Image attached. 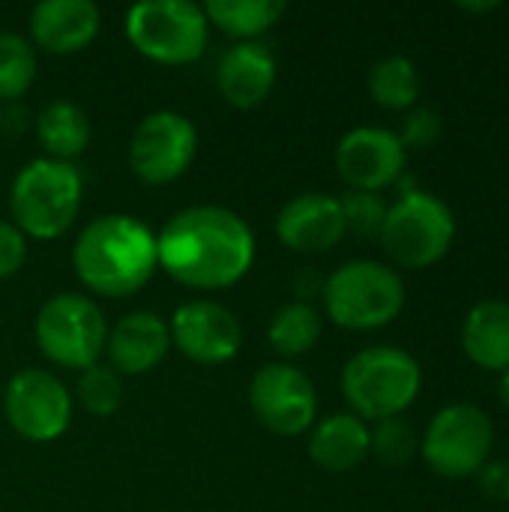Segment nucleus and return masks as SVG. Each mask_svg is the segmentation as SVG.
Returning <instances> with one entry per match:
<instances>
[{
    "label": "nucleus",
    "mask_w": 509,
    "mask_h": 512,
    "mask_svg": "<svg viewBox=\"0 0 509 512\" xmlns=\"http://www.w3.org/2000/svg\"><path fill=\"white\" fill-rule=\"evenodd\" d=\"M342 216H345V231L357 234L363 240H375L384 228L387 219V204L378 192H360V189H348L342 198Z\"/></svg>",
    "instance_id": "28"
},
{
    "label": "nucleus",
    "mask_w": 509,
    "mask_h": 512,
    "mask_svg": "<svg viewBox=\"0 0 509 512\" xmlns=\"http://www.w3.org/2000/svg\"><path fill=\"white\" fill-rule=\"evenodd\" d=\"M204 6L189 0H141L126 12V36L138 54L165 66H186L207 48Z\"/></svg>",
    "instance_id": "7"
},
{
    "label": "nucleus",
    "mask_w": 509,
    "mask_h": 512,
    "mask_svg": "<svg viewBox=\"0 0 509 512\" xmlns=\"http://www.w3.org/2000/svg\"><path fill=\"white\" fill-rule=\"evenodd\" d=\"M408 162L399 135L381 126H357L336 144V171L348 189L381 192L393 186Z\"/></svg>",
    "instance_id": "13"
},
{
    "label": "nucleus",
    "mask_w": 509,
    "mask_h": 512,
    "mask_svg": "<svg viewBox=\"0 0 509 512\" xmlns=\"http://www.w3.org/2000/svg\"><path fill=\"white\" fill-rule=\"evenodd\" d=\"M498 402L509 411V369L501 372V378H498Z\"/></svg>",
    "instance_id": "33"
},
{
    "label": "nucleus",
    "mask_w": 509,
    "mask_h": 512,
    "mask_svg": "<svg viewBox=\"0 0 509 512\" xmlns=\"http://www.w3.org/2000/svg\"><path fill=\"white\" fill-rule=\"evenodd\" d=\"M171 342L180 348L183 357L201 366H219L237 357L243 345V327L237 315L213 300H192L183 303L171 324Z\"/></svg>",
    "instance_id": "14"
},
{
    "label": "nucleus",
    "mask_w": 509,
    "mask_h": 512,
    "mask_svg": "<svg viewBox=\"0 0 509 512\" xmlns=\"http://www.w3.org/2000/svg\"><path fill=\"white\" fill-rule=\"evenodd\" d=\"M36 135H39V144L45 147L48 159L69 162V159H75V156H81L87 150V144H90V120L75 102L54 99L39 111Z\"/></svg>",
    "instance_id": "21"
},
{
    "label": "nucleus",
    "mask_w": 509,
    "mask_h": 512,
    "mask_svg": "<svg viewBox=\"0 0 509 512\" xmlns=\"http://www.w3.org/2000/svg\"><path fill=\"white\" fill-rule=\"evenodd\" d=\"M309 456L330 474L354 471L369 459V426L357 414H333L309 432Z\"/></svg>",
    "instance_id": "20"
},
{
    "label": "nucleus",
    "mask_w": 509,
    "mask_h": 512,
    "mask_svg": "<svg viewBox=\"0 0 509 512\" xmlns=\"http://www.w3.org/2000/svg\"><path fill=\"white\" fill-rule=\"evenodd\" d=\"M459 342L465 357L483 372L509 369V303L507 300H480L462 318Z\"/></svg>",
    "instance_id": "19"
},
{
    "label": "nucleus",
    "mask_w": 509,
    "mask_h": 512,
    "mask_svg": "<svg viewBox=\"0 0 509 512\" xmlns=\"http://www.w3.org/2000/svg\"><path fill=\"white\" fill-rule=\"evenodd\" d=\"M369 453H375L378 462L393 468L408 465L417 453L414 426L405 417H390L375 423V429H369Z\"/></svg>",
    "instance_id": "27"
},
{
    "label": "nucleus",
    "mask_w": 509,
    "mask_h": 512,
    "mask_svg": "<svg viewBox=\"0 0 509 512\" xmlns=\"http://www.w3.org/2000/svg\"><path fill=\"white\" fill-rule=\"evenodd\" d=\"M276 234L282 246L300 255H324L348 234L342 204L327 192H303L291 198L276 216Z\"/></svg>",
    "instance_id": "15"
},
{
    "label": "nucleus",
    "mask_w": 509,
    "mask_h": 512,
    "mask_svg": "<svg viewBox=\"0 0 509 512\" xmlns=\"http://www.w3.org/2000/svg\"><path fill=\"white\" fill-rule=\"evenodd\" d=\"M36 78V48L21 33H0V99H18Z\"/></svg>",
    "instance_id": "25"
},
{
    "label": "nucleus",
    "mask_w": 509,
    "mask_h": 512,
    "mask_svg": "<svg viewBox=\"0 0 509 512\" xmlns=\"http://www.w3.org/2000/svg\"><path fill=\"white\" fill-rule=\"evenodd\" d=\"M72 267L93 294L132 297L159 270L156 234L126 213L99 216L78 234Z\"/></svg>",
    "instance_id": "2"
},
{
    "label": "nucleus",
    "mask_w": 509,
    "mask_h": 512,
    "mask_svg": "<svg viewBox=\"0 0 509 512\" xmlns=\"http://www.w3.org/2000/svg\"><path fill=\"white\" fill-rule=\"evenodd\" d=\"M369 96L384 111H411L420 99V69L405 54L378 60L366 78Z\"/></svg>",
    "instance_id": "23"
},
{
    "label": "nucleus",
    "mask_w": 509,
    "mask_h": 512,
    "mask_svg": "<svg viewBox=\"0 0 509 512\" xmlns=\"http://www.w3.org/2000/svg\"><path fill=\"white\" fill-rule=\"evenodd\" d=\"M249 405L267 432L294 438L315 426L318 393L303 369L291 363H267L252 375Z\"/></svg>",
    "instance_id": "11"
},
{
    "label": "nucleus",
    "mask_w": 509,
    "mask_h": 512,
    "mask_svg": "<svg viewBox=\"0 0 509 512\" xmlns=\"http://www.w3.org/2000/svg\"><path fill=\"white\" fill-rule=\"evenodd\" d=\"M477 483L480 492L489 501H509V459H489L480 471H477Z\"/></svg>",
    "instance_id": "31"
},
{
    "label": "nucleus",
    "mask_w": 509,
    "mask_h": 512,
    "mask_svg": "<svg viewBox=\"0 0 509 512\" xmlns=\"http://www.w3.org/2000/svg\"><path fill=\"white\" fill-rule=\"evenodd\" d=\"M459 9L462 12H492V9H498V3H462Z\"/></svg>",
    "instance_id": "34"
},
{
    "label": "nucleus",
    "mask_w": 509,
    "mask_h": 512,
    "mask_svg": "<svg viewBox=\"0 0 509 512\" xmlns=\"http://www.w3.org/2000/svg\"><path fill=\"white\" fill-rule=\"evenodd\" d=\"M171 348V330L156 312H132L120 318L105 339L111 369L120 375H141L156 369Z\"/></svg>",
    "instance_id": "17"
},
{
    "label": "nucleus",
    "mask_w": 509,
    "mask_h": 512,
    "mask_svg": "<svg viewBox=\"0 0 509 512\" xmlns=\"http://www.w3.org/2000/svg\"><path fill=\"white\" fill-rule=\"evenodd\" d=\"M324 312L345 330H381L405 309V282L396 267L360 258L324 279Z\"/></svg>",
    "instance_id": "4"
},
{
    "label": "nucleus",
    "mask_w": 509,
    "mask_h": 512,
    "mask_svg": "<svg viewBox=\"0 0 509 512\" xmlns=\"http://www.w3.org/2000/svg\"><path fill=\"white\" fill-rule=\"evenodd\" d=\"M27 261V237L12 225L0 219V282L15 276Z\"/></svg>",
    "instance_id": "30"
},
{
    "label": "nucleus",
    "mask_w": 509,
    "mask_h": 512,
    "mask_svg": "<svg viewBox=\"0 0 509 512\" xmlns=\"http://www.w3.org/2000/svg\"><path fill=\"white\" fill-rule=\"evenodd\" d=\"M108 324L99 306L81 294H54L36 312L39 351L63 369H90L105 351Z\"/></svg>",
    "instance_id": "9"
},
{
    "label": "nucleus",
    "mask_w": 509,
    "mask_h": 512,
    "mask_svg": "<svg viewBox=\"0 0 509 512\" xmlns=\"http://www.w3.org/2000/svg\"><path fill=\"white\" fill-rule=\"evenodd\" d=\"M495 450L492 417L471 402L441 408L423 435V462L444 480L474 477Z\"/></svg>",
    "instance_id": "8"
},
{
    "label": "nucleus",
    "mask_w": 509,
    "mask_h": 512,
    "mask_svg": "<svg viewBox=\"0 0 509 512\" xmlns=\"http://www.w3.org/2000/svg\"><path fill=\"white\" fill-rule=\"evenodd\" d=\"M198 153V132L180 111H153L141 117L129 138V168L150 186H165L183 177Z\"/></svg>",
    "instance_id": "10"
},
{
    "label": "nucleus",
    "mask_w": 509,
    "mask_h": 512,
    "mask_svg": "<svg viewBox=\"0 0 509 512\" xmlns=\"http://www.w3.org/2000/svg\"><path fill=\"white\" fill-rule=\"evenodd\" d=\"M441 132H444L441 114L435 108H429V105H414L411 111H405L402 129L396 135H399L405 150H429V147L438 144Z\"/></svg>",
    "instance_id": "29"
},
{
    "label": "nucleus",
    "mask_w": 509,
    "mask_h": 512,
    "mask_svg": "<svg viewBox=\"0 0 509 512\" xmlns=\"http://www.w3.org/2000/svg\"><path fill=\"white\" fill-rule=\"evenodd\" d=\"M291 288H294V294H297L300 303H309V297H315V294L324 291V279L315 270H297L291 276Z\"/></svg>",
    "instance_id": "32"
},
{
    "label": "nucleus",
    "mask_w": 509,
    "mask_h": 512,
    "mask_svg": "<svg viewBox=\"0 0 509 512\" xmlns=\"http://www.w3.org/2000/svg\"><path fill=\"white\" fill-rule=\"evenodd\" d=\"M75 396L81 408L93 417H111L123 402V381L111 366H90L81 372L75 384Z\"/></svg>",
    "instance_id": "26"
},
{
    "label": "nucleus",
    "mask_w": 509,
    "mask_h": 512,
    "mask_svg": "<svg viewBox=\"0 0 509 512\" xmlns=\"http://www.w3.org/2000/svg\"><path fill=\"white\" fill-rule=\"evenodd\" d=\"M285 9V0H210L204 15L207 24L219 27L222 33L240 42H255V36L267 33L285 15Z\"/></svg>",
    "instance_id": "22"
},
{
    "label": "nucleus",
    "mask_w": 509,
    "mask_h": 512,
    "mask_svg": "<svg viewBox=\"0 0 509 512\" xmlns=\"http://www.w3.org/2000/svg\"><path fill=\"white\" fill-rule=\"evenodd\" d=\"M159 267L180 285L219 291L240 282L255 261L252 228L228 207H186L156 234Z\"/></svg>",
    "instance_id": "1"
},
{
    "label": "nucleus",
    "mask_w": 509,
    "mask_h": 512,
    "mask_svg": "<svg viewBox=\"0 0 509 512\" xmlns=\"http://www.w3.org/2000/svg\"><path fill=\"white\" fill-rule=\"evenodd\" d=\"M3 414L15 435L33 444H48L69 429L72 396L51 372L24 369L12 375L3 390Z\"/></svg>",
    "instance_id": "12"
},
{
    "label": "nucleus",
    "mask_w": 509,
    "mask_h": 512,
    "mask_svg": "<svg viewBox=\"0 0 509 512\" xmlns=\"http://www.w3.org/2000/svg\"><path fill=\"white\" fill-rule=\"evenodd\" d=\"M276 84V57L261 42L231 45L216 66V87L234 108L261 105Z\"/></svg>",
    "instance_id": "18"
},
{
    "label": "nucleus",
    "mask_w": 509,
    "mask_h": 512,
    "mask_svg": "<svg viewBox=\"0 0 509 512\" xmlns=\"http://www.w3.org/2000/svg\"><path fill=\"white\" fill-rule=\"evenodd\" d=\"M9 210L24 237L54 240L72 228L81 210V174L69 162L39 156L15 174Z\"/></svg>",
    "instance_id": "5"
},
{
    "label": "nucleus",
    "mask_w": 509,
    "mask_h": 512,
    "mask_svg": "<svg viewBox=\"0 0 509 512\" xmlns=\"http://www.w3.org/2000/svg\"><path fill=\"white\" fill-rule=\"evenodd\" d=\"M99 24L93 0H42L30 12V39L48 54H75L96 39Z\"/></svg>",
    "instance_id": "16"
},
{
    "label": "nucleus",
    "mask_w": 509,
    "mask_h": 512,
    "mask_svg": "<svg viewBox=\"0 0 509 512\" xmlns=\"http://www.w3.org/2000/svg\"><path fill=\"white\" fill-rule=\"evenodd\" d=\"M423 390L420 363L396 345H369L342 369V396L360 420L402 417Z\"/></svg>",
    "instance_id": "3"
},
{
    "label": "nucleus",
    "mask_w": 509,
    "mask_h": 512,
    "mask_svg": "<svg viewBox=\"0 0 509 512\" xmlns=\"http://www.w3.org/2000/svg\"><path fill=\"white\" fill-rule=\"evenodd\" d=\"M387 258L402 270H426L447 258L456 243V216L432 192L411 189L387 207L378 234Z\"/></svg>",
    "instance_id": "6"
},
{
    "label": "nucleus",
    "mask_w": 509,
    "mask_h": 512,
    "mask_svg": "<svg viewBox=\"0 0 509 512\" xmlns=\"http://www.w3.org/2000/svg\"><path fill=\"white\" fill-rule=\"evenodd\" d=\"M321 330H324L321 312L312 303L291 300V303H282L276 315L270 318L267 342L279 357H300L318 345Z\"/></svg>",
    "instance_id": "24"
}]
</instances>
